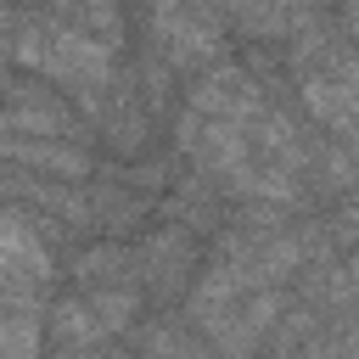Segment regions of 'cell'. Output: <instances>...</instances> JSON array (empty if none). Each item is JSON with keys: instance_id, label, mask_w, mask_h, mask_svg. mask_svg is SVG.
Segmentation results:
<instances>
[{"instance_id": "obj_9", "label": "cell", "mask_w": 359, "mask_h": 359, "mask_svg": "<svg viewBox=\"0 0 359 359\" xmlns=\"http://www.w3.org/2000/svg\"><path fill=\"white\" fill-rule=\"evenodd\" d=\"M342 275H348V286H353V292H359V252H353V258H348V269H342Z\"/></svg>"}, {"instance_id": "obj_7", "label": "cell", "mask_w": 359, "mask_h": 359, "mask_svg": "<svg viewBox=\"0 0 359 359\" xmlns=\"http://www.w3.org/2000/svg\"><path fill=\"white\" fill-rule=\"evenodd\" d=\"M6 157L17 174H45L56 185H90V146H73V140H17L6 135Z\"/></svg>"}, {"instance_id": "obj_1", "label": "cell", "mask_w": 359, "mask_h": 359, "mask_svg": "<svg viewBox=\"0 0 359 359\" xmlns=\"http://www.w3.org/2000/svg\"><path fill=\"white\" fill-rule=\"evenodd\" d=\"M6 62L73 95L79 112L101 118L107 95L118 90L123 56V11L112 6H50V11H6Z\"/></svg>"}, {"instance_id": "obj_8", "label": "cell", "mask_w": 359, "mask_h": 359, "mask_svg": "<svg viewBox=\"0 0 359 359\" xmlns=\"http://www.w3.org/2000/svg\"><path fill=\"white\" fill-rule=\"evenodd\" d=\"M73 292H123L140 286V247L129 241H95L73 258Z\"/></svg>"}, {"instance_id": "obj_3", "label": "cell", "mask_w": 359, "mask_h": 359, "mask_svg": "<svg viewBox=\"0 0 359 359\" xmlns=\"http://www.w3.org/2000/svg\"><path fill=\"white\" fill-rule=\"evenodd\" d=\"M6 135H17V140H73V146H84V112H79L56 84L11 67V79H6Z\"/></svg>"}, {"instance_id": "obj_2", "label": "cell", "mask_w": 359, "mask_h": 359, "mask_svg": "<svg viewBox=\"0 0 359 359\" xmlns=\"http://www.w3.org/2000/svg\"><path fill=\"white\" fill-rule=\"evenodd\" d=\"M140 314V286L123 292H67L50 303V348L62 353H90V348H118V337Z\"/></svg>"}, {"instance_id": "obj_4", "label": "cell", "mask_w": 359, "mask_h": 359, "mask_svg": "<svg viewBox=\"0 0 359 359\" xmlns=\"http://www.w3.org/2000/svg\"><path fill=\"white\" fill-rule=\"evenodd\" d=\"M151 22V45L163 50L168 67H219L224 50V17L219 11H191V6H163L146 17Z\"/></svg>"}, {"instance_id": "obj_11", "label": "cell", "mask_w": 359, "mask_h": 359, "mask_svg": "<svg viewBox=\"0 0 359 359\" xmlns=\"http://www.w3.org/2000/svg\"><path fill=\"white\" fill-rule=\"evenodd\" d=\"M297 359H331V353H325V348H303Z\"/></svg>"}, {"instance_id": "obj_6", "label": "cell", "mask_w": 359, "mask_h": 359, "mask_svg": "<svg viewBox=\"0 0 359 359\" xmlns=\"http://www.w3.org/2000/svg\"><path fill=\"white\" fill-rule=\"evenodd\" d=\"M185 107H191V112H202V118L252 123V118L264 112V95H258V84H252V73H247L241 62H219V67H208V73L191 84Z\"/></svg>"}, {"instance_id": "obj_10", "label": "cell", "mask_w": 359, "mask_h": 359, "mask_svg": "<svg viewBox=\"0 0 359 359\" xmlns=\"http://www.w3.org/2000/svg\"><path fill=\"white\" fill-rule=\"evenodd\" d=\"M342 359H359V331H353V337L342 342Z\"/></svg>"}, {"instance_id": "obj_5", "label": "cell", "mask_w": 359, "mask_h": 359, "mask_svg": "<svg viewBox=\"0 0 359 359\" xmlns=\"http://www.w3.org/2000/svg\"><path fill=\"white\" fill-rule=\"evenodd\" d=\"M191 275H196V241L185 224H163L140 241V286L157 303H174Z\"/></svg>"}]
</instances>
